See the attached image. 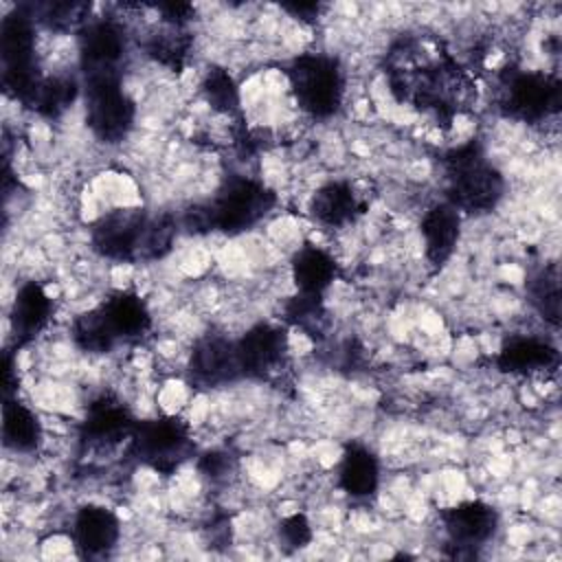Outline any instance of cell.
<instances>
[{
	"label": "cell",
	"mask_w": 562,
	"mask_h": 562,
	"mask_svg": "<svg viewBox=\"0 0 562 562\" xmlns=\"http://www.w3.org/2000/svg\"><path fill=\"white\" fill-rule=\"evenodd\" d=\"M446 195L461 213H485L503 195V176L476 143L461 145L443 158Z\"/></svg>",
	"instance_id": "obj_1"
},
{
	"label": "cell",
	"mask_w": 562,
	"mask_h": 562,
	"mask_svg": "<svg viewBox=\"0 0 562 562\" xmlns=\"http://www.w3.org/2000/svg\"><path fill=\"white\" fill-rule=\"evenodd\" d=\"M288 81L299 108L314 119L331 116L342 103V68L329 55L305 53L294 57L288 68Z\"/></svg>",
	"instance_id": "obj_2"
},
{
	"label": "cell",
	"mask_w": 562,
	"mask_h": 562,
	"mask_svg": "<svg viewBox=\"0 0 562 562\" xmlns=\"http://www.w3.org/2000/svg\"><path fill=\"white\" fill-rule=\"evenodd\" d=\"M0 53H2V83L7 92L24 103L35 83L40 81L35 64V26L31 13L15 9L2 18L0 24Z\"/></svg>",
	"instance_id": "obj_3"
},
{
	"label": "cell",
	"mask_w": 562,
	"mask_h": 562,
	"mask_svg": "<svg viewBox=\"0 0 562 562\" xmlns=\"http://www.w3.org/2000/svg\"><path fill=\"white\" fill-rule=\"evenodd\" d=\"M134 101L125 94L119 75L86 77V121L105 143H119L134 125Z\"/></svg>",
	"instance_id": "obj_4"
},
{
	"label": "cell",
	"mask_w": 562,
	"mask_h": 562,
	"mask_svg": "<svg viewBox=\"0 0 562 562\" xmlns=\"http://www.w3.org/2000/svg\"><path fill=\"white\" fill-rule=\"evenodd\" d=\"M274 204V193L250 178L228 180L206 211L209 226L237 235L255 226Z\"/></svg>",
	"instance_id": "obj_5"
},
{
	"label": "cell",
	"mask_w": 562,
	"mask_h": 562,
	"mask_svg": "<svg viewBox=\"0 0 562 562\" xmlns=\"http://www.w3.org/2000/svg\"><path fill=\"white\" fill-rule=\"evenodd\" d=\"M134 454L160 474H171L191 452L189 424L176 415L149 422H136L130 437Z\"/></svg>",
	"instance_id": "obj_6"
},
{
	"label": "cell",
	"mask_w": 562,
	"mask_h": 562,
	"mask_svg": "<svg viewBox=\"0 0 562 562\" xmlns=\"http://www.w3.org/2000/svg\"><path fill=\"white\" fill-rule=\"evenodd\" d=\"M560 79L540 70H514L503 79V105L520 121H542L560 110Z\"/></svg>",
	"instance_id": "obj_7"
},
{
	"label": "cell",
	"mask_w": 562,
	"mask_h": 562,
	"mask_svg": "<svg viewBox=\"0 0 562 562\" xmlns=\"http://www.w3.org/2000/svg\"><path fill=\"white\" fill-rule=\"evenodd\" d=\"M149 217L138 209H116L92 226V246L112 261H134L145 257Z\"/></svg>",
	"instance_id": "obj_8"
},
{
	"label": "cell",
	"mask_w": 562,
	"mask_h": 562,
	"mask_svg": "<svg viewBox=\"0 0 562 562\" xmlns=\"http://www.w3.org/2000/svg\"><path fill=\"white\" fill-rule=\"evenodd\" d=\"M127 50L125 29L116 20H94L83 24L79 35V55L86 77L119 75Z\"/></svg>",
	"instance_id": "obj_9"
},
{
	"label": "cell",
	"mask_w": 562,
	"mask_h": 562,
	"mask_svg": "<svg viewBox=\"0 0 562 562\" xmlns=\"http://www.w3.org/2000/svg\"><path fill=\"white\" fill-rule=\"evenodd\" d=\"M235 349L241 375L263 378L281 364L283 353L288 349V336L281 327L261 323L250 327L235 342Z\"/></svg>",
	"instance_id": "obj_10"
},
{
	"label": "cell",
	"mask_w": 562,
	"mask_h": 562,
	"mask_svg": "<svg viewBox=\"0 0 562 562\" xmlns=\"http://www.w3.org/2000/svg\"><path fill=\"white\" fill-rule=\"evenodd\" d=\"M426 261L437 270L454 252L461 235V211L450 202H439L430 206L419 224Z\"/></svg>",
	"instance_id": "obj_11"
},
{
	"label": "cell",
	"mask_w": 562,
	"mask_h": 562,
	"mask_svg": "<svg viewBox=\"0 0 562 562\" xmlns=\"http://www.w3.org/2000/svg\"><path fill=\"white\" fill-rule=\"evenodd\" d=\"M448 540L457 547H481L492 538L498 525L496 512L483 501L459 503L441 516Z\"/></svg>",
	"instance_id": "obj_12"
},
{
	"label": "cell",
	"mask_w": 562,
	"mask_h": 562,
	"mask_svg": "<svg viewBox=\"0 0 562 562\" xmlns=\"http://www.w3.org/2000/svg\"><path fill=\"white\" fill-rule=\"evenodd\" d=\"M121 536L119 518L101 505H83L72 520V540L81 555L99 558L114 549Z\"/></svg>",
	"instance_id": "obj_13"
},
{
	"label": "cell",
	"mask_w": 562,
	"mask_h": 562,
	"mask_svg": "<svg viewBox=\"0 0 562 562\" xmlns=\"http://www.w3.org/2000/svg\"><path fill=\"white\" fill-rule=\"evenodd\" d=\"M134 428L136 422L132 413L125 408V404H121L112 395H101L86 411L81 437L92 446H105L116 443L123 437H132Z\"/></svg>",
	"instance_id": "obj_14"
},
{
	"label": "cell",
	"mask_w": 562,
	"mask_h": 562,
	"mask_svg": "<svg viewBox=\"0 0 562 562\" xmlns=\"http://www.w3.org/2000/svg\"><path fill=\"white\" fill-rule=\"evenodd\" d=\"M189 371L191 378L202 386H217L233 380L235 375H241L235 342L220 336L200 340L191 351Z\"/></svg>",
	"instance_id": "obj_15"
},
{
	"label": "cell",
	"mask_w": 562,
	"mask_h": 562,
	"mask_svg": "<svg viewBox=\"0 0 562 562\" xmlns=\"http://www.w3.org/2000/svg\"><path fill=\"white\" fill-rule=\"evenodd\" d=\"M560 362L558 349L536 336H520L512 338L498 353L496 364L505 373H520V375H536L555 371Z\"/></svg>",
	"instance_id": "obj_16"
},
{
	"label": "cell",
	"mask_w": 562,
	"mask_h": 562,
	"mask_svg": "<svg viewBox=\"0 0 562 562\" xmlns=\"http://www.w3.org/2000/svg\"><path fill=\"white\" fill-rule=\"evenodd\" d=\"M97 310L114 340L140 338L151 327V314L145 301L132 292H116Z\"/></svg>",
	"instance_id": "obj_17"
},
{
	"label": "cell",
	"mask_w": 562,
	"mask_h": 562,
	"mask_svg": "<svg viewBox=\"0 0 562 562\" xmlns=\"http://www.w3.org/2000/svg\"><path fill=\"white\" fill-rule=\"evenodd\" d=\"M50 314H53V303L46 290L35 281L24 283L18 290L11 307V325H13L15 340L26 342L35 338L48 325Z\"/></svg>",
	"instance_id": "obj_18"
},
{
	"label": "cell",
	"mask_w": 562,
	"mask_h": 562,
	"mask_svg": "<svg viewBox=\"0 0 562 562\" xmlns=\"http://www.w3.org/2000/svg\"><path fill=\"white\" fill-rule=\"evenodd\" d=\"M292 279L299 294L321 296L338 277V266L334 257L312 244L301 246L292 257Z\"/></svg>",
	"instance_id": "obj_19"
},
{
	"label": "cell",
	"mask_w": 562,
	"mask_h": 562,
	"mask_svg": "<svg viewBox=\"0 0 562 562\" xmlns=\"http://www.w3.org/2000/svg\"><path fill=\"white\" fill-rule=\"evenodd\" d=\"M380 483V465L375 454L364 446H349L338 463V485L353 498H364Z\"/></svg>",
	"instance_id": "obj_20"
},
{
	"label": "cell",
	"mask_w": 562,
	"mask_h": 562,
	"mask_svg": "<svg viewBox=\"0 0 562 562\" xmlns=\"http://www.w3.org/2000/svg\"><path fill=\"white\" fill-rule=\"evenodd\" d=\"M360 209V200L347 182H327L314 193L310 202V213L314 215V220L329 228L353 222L356 215L362 213Z\"/></svg>",
	"instance_id": "obj_21"
},
{
	"label": "cell",
	"mask_w": 562,
	"mask_h": 562,
	"mask_svg": "<svg viewBox=\"0 0 562 562\" xmlns=\"http://www.w3.org/2000/svg\"><path fill=\"white\" fill-rule=\"evenodd\" d=\"M2 439L4 446L15 452L35 450L42 441V424L37 415L29 406L7 397L2 404Z\"/></svg>",
	"instance_id": "obj_22"
},
{
	"label": "cell",
	"mask_w": 562,
	"mask_h": 562,
	"mask_svg": "<svg viewBox=\"0 0 562 562\" xmlns=\"http://www.w3.org/2000/svg\"><path fill=\"white\" fill-rule=\"evenodd\" d=\"M189 48H191L189 31L180 24H169V22H162L160 29L151 31L145 42L147 55L171 70L182 68L189 55Z\"/></svg>",
	"instance_id": "obj_23"
},
{
	"label": "cell",
	"mask_w": 562,
	"mask_h": 562,
	"mask_svg": "<svg viewBox=\"0 0 562 562\" xmlns=\"http://www.w3.org/2000/svg\"><path fill=\"white\" fill-rule=\"evenodd\" d=\"M77 97V83L66 77H40L31 94L24 99L29 108L44 116L61 114Z\"/></svg>",
	"instance_id": "obj_24"
},
{
	"label": "cell",
	"mask_w": 562,
	"mask_h": 562,
	"mask_svg": "<svg viewBox=\"0 0 562 562\" xmlns=\"http://www.w3.org/2000/svg\"><path fill=\"white\" fill-rule=\"evenodd\" d=\"M202 90L206 101L211 103L213 110L217 112H233L239 105V92L233 81V77L224 68H211L204 75Z\"/></svg>",
	"instance_id": "obj_25"
},
{
	"label": "cell",
	"mask_w": 562,
	"mask_h": 562,
	"mask_svg": "<svg viewBox=\"0 0 562 562\" xmlns=\"http://www.w3.org/2000/svg\"><path fill=\"white\" fill-rule=\"evenodd\" d=\"M529 292H531V301L540 310V314L555 325L558 316H560V277H558V268L555 266L544 268L533 279Z\"/></svg>",
	"instance_id": "obj_26"
},
{
	"label": "cell",
	"mask_w": 562,
	"mask_h": 562,
	"mask_svg": "<svg viewBox=\"0 0 562 562\" xmlns=\"http://www.w3.org/2000/svg\"><path fill=\"white\" fill-rule=\"evenodd\" d=\"M75 340L79 342L81 349L92 351V353L108 351L116 342L114 336L110 334L108 325L103 323L99 310H92L75 321Z\"/></svg>",
	"instance_id": "obj_27"
},
{
	"label": "cell",
	"mask_w": 562,
	"mask_h": 562,
	"mask_svg": "<svg viewBox=\"0 0 562 562\" xmlns=\"http://www.w3.org/2000/svg\"><path fill=\"white\" fill-rule=\"evenodd\" d=\"M279 536L285 542V547L301 549L312 540V527L303 514H294L281 522Z\"/></svg>",
	"instance_id": "obj_28"
},
{
	"label": "cell",
	"mask_w": 562,
	"mask_h": 562,
	"mask_svg": "<svg viewBox=\"0 0 562 562\" xmlns=\"http://www.w3.org/2000/svg\"><path fill=\"white\" fill-rule=\"evenodd\" d=\"M283 9L301 20H312L318 15L321 4L318 2H299V4H283Z\"/></svg>",
	"instance_id": "obj_29"
}]
</instances>
